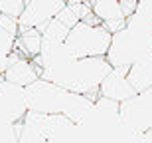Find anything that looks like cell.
I'll return each mask as SVG.
<instances>
[{
    "label": "cell",
    "instance_id": "5",
    "mask_svg": "<svg viewBox=\"0 0 152 143\" xmlns=\"http://www.w3.org/2000/svg\"><path fill=\"white\" fill-rule=\"evenodd\" d=\"M118 125H123L136 139H142V135L152 129V87L121 103Z\"/></svg>",
    "mask_w": 152,
    "mask_h": 143
},
{
    "label": "cell",
    "instance_id": "8",
    "mask_svg": "<svg viewBox=\"0 0 152 143\" xmlns=\"http://www.w3.org/2000/svg\"><path fill=\"white\" fill-rule=\"evenodd\" d=\"M126 70H111L107 74V78L103 80L101 87H99V96L107 97V99H113L117 103H124L126 99L134 97L136 92L134 87L130 86L129 78H126Z\"/></svg>",
    "mask_w": 152,
    "mask_h": 143
},
{
    "label": "cell",
    "instance_id": "11",
    "mask_svg": "<svg viewBox=\"0 0 152 143\" xmlns=\"http://www.w3.org/2000/svg\"><path fill=\"white\" fill-rule=\"evenodd\" d=\"M16 52L22 56L34 60L42 52V30L32 28V30H22L16 38Z\"/></svg>",
    "mask_w": 152,
    "mask_h": 143
},
{
    "label": "cell",
    "instance_id": "10",
    "mask_svg": "<svg viewBox=\"0 0 152 143\" xmlns=\"http://www.w3.org/2000/svg\"><path fill=\"white\" fill-rule=\"evenodd\" d=\"M126 78H129L130 86L134 87L136 93L150 90L152 87V56L146 58V60H142V62H138V64H134L129 70Z\"/></svg>",
    "mask_w": 152,
    "mask_h": 143
},
{
    "label": "cell",
    "instance_id": "3",
    "mask_svg": "<svg viewBox=\"0 0 152 143\" xmlns=\"http://www.w3.org/2000/svg\"><path fill=\"white\" fill-rule=\"evenodd\" d=\"M113 34L103 24L79 22L71 28L65 40V50L75 60L81 58H105L111 46Z\"/></svg>",
    "mask_w": 152,
    "mask_h": 143
},
{
    "label": "cell",
    "instance_id": "9",
    "mask_svg": "<svg viewBox=\"0 0 152 143\" xmlns=\"http://www.w3.org/2000/svg\"><path fill=\"white\" fill-rule=\"evenodd\" d=\"M93 16L103 24L111 34H117L126 28V18L121 10V0H91Z\"/></svg>",
    "mask_w": 152,
    "mask_h": 143
},
{
    "label": "cell",
    "instance_id": "4",
    "mask_svg": "<svg viewBox=\"0 0 152 143\" xmlns=\"http://www.w3.org/2000/svg\"><path fill=\"white\" fill-rule=\"evenodd\" d=\"M150 56H152V40L130 32L129 28H123L121 32L113 34L105 60L109 62L111 68L129 72L134 64L142 62Z\"/></svg>",
    "mask_w": 152,
    "mask_h": 143
},
{
    "label": "cell",
    "instance_id": "12",
    "mask_svg": "<svg viewBox=\"0 0 152 143\" xmlns=\"http://www.w3.org/2000/svg\"><path fill=\"white\" fill-rule=\"evenodd\" d=\"M126 28L130 32H134V34L152 40V18L144 16L140 12H134L130 18H126Z\"/></svg>",
    "mask_w": 152,
    "mask_h": 143
},
{
    "label": "cell",
    "instance_id": "2",
    "mask_svg": "<svg viewBox=\"0 0 152 143\" xmlns=\"http://www.w3.org/2000/svg\"><path fill=\"white\" fill-rule=\"evenodd\" d=\"M111 70L113 68L105 58H81V60H69L53 70L42 72V78L67 92L89 97L95 103V99L99 97V87Z\"/></svg>",
    "mask_w": 152,
    "mask_h": 143
},
{
    "label": "cell",
    "instance_id": "6",
    "mask_svg": "<svg viewBox=\"0 0 152 143\" xmlns=\"http://www.w3.org/2000/svg\"><path fill=\"white\" fill-rule=\"evenodd\" d=\"M65 6H67V0H26L24 12L18 18L20 32L32 28L42 30L51 20H56Z\"/></svg>",
    "mask_w": 152,
    "mask_h": 143
},
{
    "label": "cell",
    "instance_id": "7",
    "mask_svg": "<svg viewBox=\"0 0 152 143\" xmlns=\"http://www.w3.org/2000/svg\"><path fill=\"white\" fill-rule=\"evenodd\" d=\"M2 78L6 82L14 84V86H20L26 90L28 86H32L34 82H38L42 78V70L36 66L34 60H30V58L22 56L14 50L10 56V66H8V70L4 72Z\"/></svg>",
    "mask_w": 152,
    "mask_h": 143
},
{
    "label": "cell",
    "instance_id": "16",
    "mask_svg": "<svg viewBox=\"0 0 152 143\" xmlns=\"http://www.w3.org/2000/svg\"><path fill=\"white\" fill-rule=\"evenodd\" d=\"M138 8V0H121V10H123L124 18H130Z\"/></svg>",
    "mask_w": 152,
    "mask_h": 143
},
{
    "label": "cell",
    "instance_id": "14",
    "mask_svg": "<svg viewBox=\"0 0 152 143\" xmlns=\"http://www.w3.org/2000/svg\"><path fill=\"white\" fill-rule=\"evenodd\" d=\"M16 50V36L8 34L6 30L0 28V52L2 54H12Z\"/></svg>",
    "mask_w": 152,
    "mask_h": 143
},
{
    "label": "cell",
    "instance_id": "1",
    "mask_svg": "<svg viewBox=\"0 0 152 143\" xmlns=\"http://www.w3.org/2000/svg\"><path fill=\"white\" fill-rule=\"evenodd\" d=\"M26 107L28 111L45 115H63L75 125H81L89 119L93 111V102L85 96L67 92L51 82L39 78L32 86L26 87Z\"/></svg>",
    "mask_w": 152,
    "mask_h": 143
},
{
    "label": "cell",
    "instance_id": "17",
    "mask_svg": "<svg viewBox=\"0 0 152 143\" xmlns=\"http://www.w3.org/2000/svg\"><path fill=\"white\" fill-rule=\"evenodd\" d=\"M136 12H140V14H144V16L152 18V0H138Z\"/></svg>",
    "mask_w": 152,
    "mask_h": 143
},
{
    "label": "cell",
    "instance_id": "13",
    "mask_svg": "<svg viewBox=\"0 0 152 143\" xmlns=\"http://www.w3.org/2000/svg\"><path fill=\"white\" fill-rule=\"evenodd\" d=\"M26 0H0V16H12L20 18V14L24 12Z\"/></svg>",
    "mask_w": 152,
    "mask_h": 143
},
{
    "label": "cell",
    "instance_id": "15",
    "mask_svg": "<svg viewBox=\"0 0 152 143\" xmlns=\"http://www.w3.org/2000/svg\"><path fill=\"white\" fill-rule=\"evenodd\" d=\"M0 28L2 30H6L8 34H12V36H16L18 38V34H20V26H18V18H12V16H0Z\"/></svg>",
    "mask_w": 152,
    "mask_h": 143
},
{
    "label": "cell",
    "instance_id": "18",
    "mask_svg": "<svg viewBox=\"0 0 152 143\" xmlns=\"http://www.w3.org/2000/svg\"><path fill=\"white\" fill-rule=\"evenodd\" d=\"M10 56L12 54H2V52H0V76H4V72L8 70V66H10Z\"/></svg>",
    "mask_w": 152,
    "mask_h": 143
}]
</instances>
